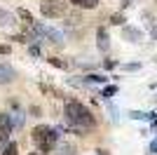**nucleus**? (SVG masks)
I'll use <instances>...</instances> for the list:
<instances>
[{"label": "nucleus", "instance_id": "nucleus-5", "mask_svg": "<svg viewBox=\"0 0 157 155\" xmlns=\"http://www.w3.org/2000/svg\"><path fill=\"white\" fill-rule=\"evenodd\" d=\"M12 129H14L12 113H0V134H10Z\"/></svg>", "mask_w": 157, "mask_h": 155}, {"label": "nucleus", "instance_id": "nucleus-7", "mask_svg": "<svg viewBox=\"0 0 157 155\" xmlns=\"http://www.w3.org/2000/svg\"><path fill=\"white\" fill-rule=\"evenodd\" d=\"M96 45H98L101 52H108L110 42H108V31H105V28H98V31H96Z\"/></svg>", "mask_w": 157, "mask_h": 155}, {"label": "nucleus", "instance_id": "nucleus-25", "mask_svg": "<svg viewBox=\"0 0 157 155\" xmlns=\"http://www.w3.org/2000/svg\"><path fill=\"white\" fill-rule=\"evenodd\" d=\"M31 155H40V153H31Z\"/></svg>", "mask_w": 157, "mask_h": 155}, {"label": "nucleus", "instance_id": "nucleus-20", "mask_svg": "<svg viewBox=\"0 0 157 155\" xmlns=\"http://www.w3.org/2000/svg\"><path fill=\"white\" fill-rule=\"evenodd\" d=\"M122 68H124V71H136V68H141V64H124Z\"/></svg>", "mask_w": 157, "mask_h": 155}, {"label": "nucleus", "instance_id": "nucleus-16", "mask_svg": "<svg viewBox=\"0 0 157 155\" xmlns=\"http://www.w3.org/2000/svg\"><path fill=\"white\" fill-rule=\"evenodd\" d=\"M75 153V148H73L71 143H63V146H59V153L56 155H73Z\"/></svg>", "mask_w": 157, "mask_h": 155}, {"label": "nucleus", "instance_id": "nucleus-15", "mask_svg": "<svg viewBox=\"0 0 157 155\" xmlns=\"http://www.w3.org/2000/svg\"><path fill=\"white\" fill-rule=\"evenodd\" d=\"M113 94H117V87H115V85H108V87H103V92H101L103 99H110Z\"/></svg>", "mask_w": 157, "mask_h": 155}, {"label": "nucleus", "instance_id": "nucleus-1", "mask_svg": "<svg viewBox=\"0 0 157 155\" xmlns=\"http://www.w3.org/2000/svg\"><path fill=\"white\" fill-rule=\"evenodd\" d=\"M66 120L73 125L75 129H92L96 127V117L82 101H66Z\"/></svg>", "mask_w": 157, "mask_h": 155}, {"label": "nucleus", "instance_id": "nucleus-11", "mask_svg": "<svg viewBox=\"0 0 157 155\" xmlns=\"http://www.w3.org/2000/svg\"><path fill=\"white\" fill-rule=\"evenodd\" d=\"M73 5H78V7H82V10H94V7L98 5V0H71Z\"/></svg>", "mask_w": 157, "mask_h": 155}, {"label": "nucleus", "instance_id": "nucleus-2", "mask_svg": "<svg viewBox=\"0 0 157 155\" xmlns=\"http://www.w3.org/2000/svg\"><path fill=\"white\" fill-rule=\"evenodd\" d=\"M31 136H33V141H35L40 153H52L56 148V143H59V132L54 127H47V125H38Z\"/></svg>", "mask_w": 157, "mask_h": 155}, {"label": "nucleus", "instance_id": "nucleus-14", "mask_svg": "<svg viewBox=\"0 0 157 155\" xmlns=\"http://www.w3.org/2000/svg\"><path fill=\"white\" fill-rule=\"evenodd\" d=\"M49 64H52L54 68H68V61H66V59H59V57H52Z\"/></svg>", "mask_w": 157, "mask_h": 155}, {"label": "nucleus", "instance_id": "nucleus-9", "mask_svg": "<svg viewBox=\"0 0 157 155\" xmlns=\"http://www.w3.org/2000/svg\"><path fill=\"white\" fill-rule=\"evenodd\" d=\"M17 14H19V19L24 21V24H26L28 28H33V26H35V21H33V14L28 12L26 7H19V10H17Z\"/></svg>", "mask_w": 157, "mask_h": 155}, {"label": "nucleus", "instance_id": "nucleus-12", "mask_svg": "<svg viewBox=\"0 0 157 155\" xmlns=\"http://www.w3.org/2000/svg\"><path fill=\"white\" fill-rule=\"evenodd\" d=\"M124 38L131 40V42H138V40H141V31H136V28H129V26H127V28H124Z\"/></svg>", "mask_w": 157, "mask_h": 155}, {"label": "nucleus", "instance_id": "nucleus-4", "mask_svg": "<svg viewBox=\"0 0 157 155\" xmlns=\"http://www.w3.org/2000/svg\"><path fill=\"white\" fill-rule=\"evenodd\" d=\"M33 33H35V35H40V38H47L49 42H54V45H61V42H63V33L56 31V28H52V26L35 24V26H33Z\"/></svg>", "mask_w": 157, "mask_h": 155}, {"label": "nucleus", "instance_id": "nucleus-13", "mask_svg": "<svg viewBox=\"0 0 157 155\" xmlns=\"http://www.w3.org/2000/svg\"><path fill=\"white\" fill-rule=\"evenodd\" d=\"M10 143H12V141H10V134H0V155L10 148Z\"/></svg>", "mask_w": 157, "mask_h": 155}, {"label": "nucleus", "instance_id": "nucleus-21", "mask_svg": "<svg viewBox=\"0 0 157 155\" xmlns=\"http://www.w3.org/2000/svg\"><path fill=\"white\" fill-rule=\"evenodd\" d=\"M28 52H31V57H40V50H38L35 45H33V47H28Z\"/></svg>", "mask_w": 157, "mask_h": 155}, {"label": "nucleus", "instance_id": "nucleus-8", "mask_svg": "<svg viewBox=\"0 0 157 155\" xmlns=\"http://www.w3.org/2000/svg\"><path fill=\"white\" fill-rule=\"evenodd\" d=\"M40 92H42V94H49V97H54V99H63L66 97L61 89H56L52 85H45V82H40Z\"/></svg>", "mask_w": 157, "mask_h": 155}, {"label": "nucleus", "instance_id": "nucleus-6", "mask_svg": "<svg viewBox=\"0 0 157 155\" xmlns=\"http://www.w3.org/2000/svg\"><path fill=\"white\" fill-rule=\"evenodd\" d=\"M14 68L12 66H7V64H0V85H7V82H12L14 80Z\"/></svg>", "mask_w": 157, "mask_h": 155}, {"label": "nucleus", "instance_id": "nucleus-3", "mask_svg": "<svg viewBox=\"0 0 157 155\" xmlns=\"http://www.w3.org/2000/svg\"><path fill=\"white\" fill-rule=\"evenodd\" d=\"M40 12L47 19H59L68 12V5L63 0H40Z\"/></svg>", "mask_w": 157, "mask_h": 155}, {"label": "nucleus", "instance_id": "nucleus-22", "mask_svg": "<svg viewBox=\"0 0 157 155\" xmlns=\"http://www.w3.org/2000/svg\"><path fill=\"white\" fill-rule=\"evenodd\" d=\"M10 52H12L10 45H0V54H10Z\"/></svg>", "mask_w": 157, "mask_h": 155}, {"label": "nucleus", "instance_id": "nucleus-19", "mask_svg": "<svg viewBox=\"0 0 157 155\" xmlns=\"http://www.w3.org/2000/svg\"><path fill=\"white\" fill-rule=\"evenodd\" d=\"M148 150H150L152 155H157V136H155V139L150 141V148H148Z\"/></svg>", "mask_w": 157, "mask_h": 155}, {"label": "nucleus", "instance_id": "nucleus-24", "mask_svg": "<svg viewBox=\"0 0 157 155\" xmlns=\"http://www.w3.org/2000/svg\"><path fill=\"white\" fill-rule=\"evenodd\" d=\"M152 127H155V129H157V120H155V122H152Z\"/></svg>", "mask_w": 157, "mask_h": 155}, {"label": "nucleus", "instance_id": "nucleus-23", "mask_svg": "<svg viewBox=\"0 0 157 155\" xmlns=\"http://www.w3.org/2000/svg\"><path fill=\"white\" fill-rule=\"evenodd\" d=\"M96 155H108V150H96Z\"/></svg>", "mask_w": 157, "mask_h": 155}, {"label": "nucleus", "instance_id": "nucleus-18", "mask_svg": "<svg viewBox=\"0 0 157 155\" xmlns=\"http://www.w3.org/2000/svg\"><path fill=\"white\" fill-rule=\"evenodd\" d=\"M2 155H19V146H17V143H10V148H7Z\"/></svg>", "mask_w": 157, "mask_h": 155}, {"label": "nucleus", "instance_id": "nucleus-17", "mask_svg": "<svg viewBox=\"0 0 157 155\" xmlns=\"http://www.w3.org/2000/svg\"><path fill=\"white\" fill-rule=\"evenodd\" d=\"M110 24L122 26V24H124V14H113V17H110Z\"/></svg>", "mask_w": 157, "mask_h": 155}, {"label": "nucleus", "instance_id": "nucleus-10", "mask_svg": "<svg viewBox=\"0 0 157 155\" xmlns=\"http://www.w3.org/2000/svg\"><path fill=\"white\" fill-rule=\"evenodd\" d=\"M12 24H17V21H14V14L7 12V10H0V26H12Z\"/></svg>", "mask_w": 157, "mask_h": 155}]
</instances>
